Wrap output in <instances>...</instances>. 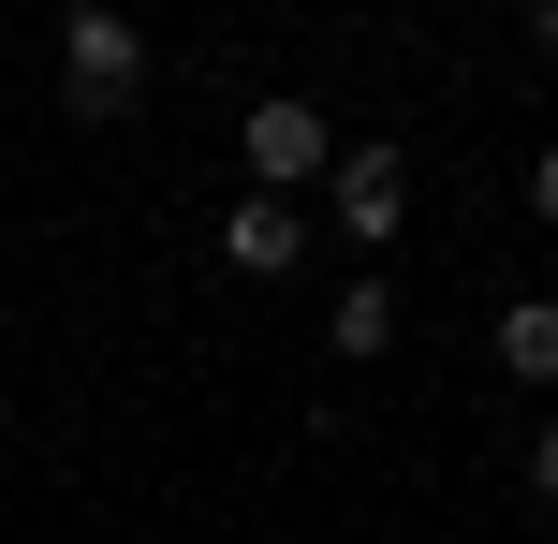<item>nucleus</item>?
Wrapping results in <instances>:
<instances>
[{
    "mask_svg": "<svg viewBox=\"0 0 558 544\" xmlns=\"http://www.w3.org/2000/svg\"><path fill=\"white\" fill-rule=\"evenodd\" d=\"M500 368L514 383H558V294H514V310H500Z\"/></svg>",
    "mask_w": 558,
    "mask_h": 544,
    "instance_id": "423d86ee",
    "label": "nucleus"
},
{
    "mask_svg": "<svg viewBox=\"0 0 558 544\" xmlns=\"http://www.w3.org/2000/svg\"><path fill=\"white\" fill-rule=\"evenodd\" d=\"M221 251L251 265V280H279V265L308 251V221H294V206H279V192H235V221H221Z\"/></svg>",
    "mask_w": 558,
    "mask_h": 544,
    "instance_id": "20e7f679",
    "label": "nucleus"
},
{
    "mask_svg": "<svg viewBox=\"0 0 558 544\" xmlns=\"http://www.w3.org/2000/svg\"><path fill=\"white\" fill-rule=\"evenodd\" d=\"M530 206H544V221H558V147H544V162H530Z\"/></svg>",
    "mask_w": 558,
    "mask_h": 544,
    "instance_id": "0eeeda50",
    "label": "nucleus"
},
{
    "mask_svg": "<svg viewBox=\"0 0 558 544\" xmlns=\"http://www.w3.org/2000/svg\"><path fill=\"white\" fill-rule=\"evenodd\" d=\"M530 486H544V500H558V427H544V442H530Z\"/></svg>",
    "mask_w": 558,
    "mask_h": 544,
    "instance_id": "6e6552de",
    "label": "nucleus"
},
{
    "mask_svg": "<svg viewBox=\"0 0 558 544\" xmlns=\"http://www.w3.org/2000/svg\"><path fill=\"white\" fill-rule=\"evenodd\" d=\"M324 353H353V368H367V353H397V294H383V280H338V310H324Z\"/></svg>",
    "mask_w": 558,
    "mask_h": 544,
    "instance_id": "39448f33",
    "label": "nucleus"
},
{
    "mask_svg": "<svg viewBox=\"0 0 558 544\" xmlns=\"http://www.w3.org/2000/svg\"><path fill=\"white\" fill-rule=\"evenodd\" d=\"M294 177H338V133H324V104H251V192H279L294 206Z\"/></svg>",
    "mask_w": 558,
    "mask_h": 544,
    "instance_id": "f03ea898",
    "label": "nucleus"
},
{
    "mask_svg": "<svg viewBox=\"0 0 558 544\" xmlns=\"http://www.w3.org/2000/svg\"><path fill=\"white\" fill-rule=\"evenodd\" d=\"M133 74H147V29L88 0V15L59 29V104H74V118H118V104H133Z\"/></svg>",
    "mask_w": 558,
    "mask_h": 544,
    "instance_id": "f257e3e1",
    "label": "nucleus"
},
{
    "mask_svg": "<svg viewBox=\"0 0 558 544\" xmlns=\"http://www.w3.org/2000/svg\"><path fill=\"white\" fill-rule=\"evenodd\" d=\"M397 221H412V162H397L383 133H367V147H338V235H353V251H383Z\"/></svg>",
    "mask_w": 558,
    "mask_h": 544,
    "instance_id": "7ed1b4c3",
    "label": "nucleus"
},
{
    "mask_svg": "<svg viewBox=\"0 0 558 544\" xmlns=\"http://www.w3.org/2000/svg\"><path fill=\"white\" fill-rule=\"evenodd\" d=\"M530 45H544V59H558V0H544V15H530Z\"/></svg>",
    "mask_w": 558,
    "mask_h": 544,
    "instance_id": "1a4fd4ad",
    "label": "nucleus"
}]
</instances>
